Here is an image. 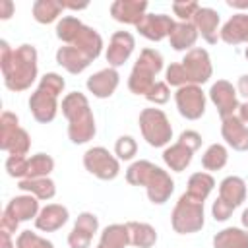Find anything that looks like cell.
<instances>
[{
    "label": "cell",
    "mask_w": 248,
    "mask_h": 248,
    "mask_svg": "<svg viewBox=\"0 0 248 248\" xmlns=\"http://www.w3.org/2000/svg\"><path fill=\"white\" fill-rule=\"evenodd\" d=\"M56 37L64 43L56 50V62L70 74H81L103 50V39L74 16H64L56 23Z\"/></svg>",
    "instance_id": "1"
},
{
    "label": "cell",
    "mask_w": 248,
    "mask_h": 248,
    "mask_svg": "<svg viewBox=\"0 0 248 248\" xmlns=\"http://www.w3.org/2000/svg\"><path fill=\"white\" fill-rule=\"evenodd\" d=\"M0 68L4 85L10 91H25L37 79V50L33 45L12 48L8 41H0Z\"/></svg>",
    "instance_id": "2"
},
{
    "label": "cell",
    "mask_w": 248,
    "mask_h": 248,
    "mask_svg": "<svg viewBox=\"0 0 248 248\" xmlns=\"http://www.w3.org/2000/svg\"><path fill=\"white\" fill-rule=\"evenodd\" d=\"M126 180L132 186H143L151 203H165L174 192V180L167 170L151 161H136L126 170Z\"/></svg>",
    "instance_id": "3"
},
{
    "label": "cell",
    "mask_w": 248,
    "mask_h": 248,
    "mask_svg": "<svg viewBox=\"0 0 248 248\" xmlns=\"http://www.w3.org/2000/svg\"><path fill=\"white\" fill-rule=\"evenodd\" d=\"M62 114L68 120V138L72 143H87L93 140L97 128L95 118L89 107V101L83 93L72 91L62 99Z\"/></svg>",
    "instance_id": "4"
},
{
    "label": "cell",
    "mask_w": 248,
    "mask_h": 248,
    "mask_svg": "<svg viewBox=\"0 0 248 248\" xmlns=\"http://www.w3.org/2000/svg\"><path fill=\"white\" fill-rule=\"evenodd\" d=\"M211 74H213V66L207 50L192 48L186 52V56L180 62L170 64L167 68V83L174 85L176 89L184 85H202L209 81Z\"/></svg>",
    "instance_id": "5"
},
{
    "label": "cell",
    "mask_w": 248,
    "mask_h": 248,
    "mask_svg": "<svg viewBox=\"0 0 248 248\" xmlns=\"http://www.w3.org/2000/svg\"><path fill=\"white\" fill-rule=\"evenodd\" d=\"M64 87H66L64 78L54 72H48L41 78L37 89L29 97V108L37 122L48 124L54 120L58 110V95L64 91Z\"/></svg>",
    "instance_id": "6"
},
{
    "label": "cell",
    "mask_w": 248,
    "mask_h": 248,
    "mask_svg": "<svg viewBox=\"0 0 248 248\" xmlns=\"http://www.w3.org/2000/svg\"><path fill=\"white\" fill-rule=\"evenodd\" d=\"M163 70V56L155 48H143L140 52V58L136 60L130 78H128V89L134 95H147L149 89L157 83L155 76Z\"/></svg>",
    "instance_id": "7"
},
{
    "label": "cell",
    "mask_w": 248,
    "mask_h": 248,
    "mask_svg": "<svg viewBox=\"0 0 248 248\" xmlns=\"http://www.w3.org/2000/svg\"><path fill=\"white\" fill-rule=\"evenodd\" d=\"M246 198V182L240 176H227L219 184V196L211 205L215 221H227Z\"/></svg>",
    "instance_id": "8"
},
{
    "label": "cell",
    "mask_w": 248,
    "mask_h": 248,
    "mask_svg": "<svg viewBox=\"0 0 248 248\" xmlns=\"http://www.w3.org/2000/svg\"><path fill=\"white\" fill-rule=\"evenodd\" d=\"M31 147V138L27 130L19 126V120L14 112L4 110L0 116V149L16 157H25Z\"/></svg>",
    "instance_id": "9"
},
{
    "label": "cell",
    "mask_w": 248,
    "mask_h": 248,
    "mask_svg": "<svg viewBox=\"0 0 248 248\" xmlns=\"http://www.w3.org/2000/svg\"><path fill=\"white\" fill-rule=\"evenodd\" d=\"M140 130L151 147H165L172 140V126L161 108H143L140 112Z\"/></svg>",
    "instance_id": "10"
},
{
    "label": "cell",
    "mask_w": 248,
    "mask_h": 248,
    "mask_svg": "<svg viewBox=\"0 0 248 248\" xmlns=\"http://www.w3.org/2000/svg\"><path fill=\"white\" fill-rule=\"evenodd\" d=\"M200 147H202V136L196 130H184L178 136V141L163 151V161L170 170L182 172L192 163V157Z\"/></svg>",
    "instance_id": "11"
},
{
    "label": "cell",
    "mask_w": 248,
    "mask_h": 248,
    "mask_svg": "<svg viewBox=\"0 0 248 248\" xmlns=\"http://www.w3.org/2000/svg\"><path fill=\"white\" fill-rule=\"evenodd\" d=\"M54 169V159L46 153H37L31 157H16L8 155L6 170L12 178H43L48 176Z\"/></svg>",
    "instance_id": "12"
},
{
    "label": "cell",
    "mask_w": 248,
    "mask_h": 248,
    "mask_svg": "<svg viewBox=\"0 0 248 248\" xmlns=\"http://www.w3.org/2000/svg\"><path fill=\"white\" fill-rule=\"evenodd\" d=\"M39 200L31 194H23V196H16L8 202V205L4 207L2 219H0V231L12 234L17 231L21 221H31L39 215Z\"/></svg>",
    "instance_id": "13"
},
{
    "label": "cell",
    "mask_w": 248,
    "mask_h": 248,
    "mask_svg": "<svg viewBox=\"0 0 248 248\" xmlns=\"http://www.w3.org/2000/svg\"><path fill=\"white\" fill-rule=\"evenodd\" d=\"M170 225L178 234H192L202 231L203 227V203L192 202L184 194L176 202L170 213Z\"/></svg>",
    "instance_id": "14"
},
{
    "label": "cell",
    "mask_w": 248,
    "mask_h": 248,
    "mask_svg": "<svg viewBox=\"0 0 248 248\" xmlns=\"http://www.w3.org/2000/svg\"><path fill=\"white\" fill-rule=\"evenodd\" d=\"M83 167L85 170H89L93 176L101 178V180H114L120 172V163L118 159L108 153V149L105 147H91L83 153Z\"/></svg>",
    "instance_id": "15"
},
{
    "label": "cell",
    "mask_w": 248,
    "mask_h": 248,
    "mask_svg": "<svg viewBox=\"0 0 248 248\" xmlns=\"http://www.w3.org/2000/svg\"><path fill=\"white\" fill-rule=\"evenodd\" d=\"M176 108L186 120H198L205 112V93L200 85H184L174 93Z\"/></svg>",
    "instance_id": "16"
},
{
    "label": "cell",
    "mask_w": 248,
    "mask_h": 248,
    "mask_svg": "<svg viewBox=\"0 0 248 248\" xmlns=\"http://www.w3.org/2000/svg\"><path fill=\"white\" fill-rule=\"evenodd\" d=\"M209 99L217 107V112H219L221 120L227 118V116H232L238 110V93H236V87H232V83L227 81V79H217L211 85Z\"/></svg>",
    "instance_id": "17"
},
{
    "label": "cell",
    "mask_w": 248,
    "mask_h": 248,
    "mask_svg": "<svg viewBox=\"0 0 248 248\" xmlns=\"http://www.w3.org/2000/svg\"><path fill=\"white\" fill-rule=\"evenodd\" d=\"M97 229H99V219L93 213H89V211L79 213L74 223V229L68 234L70 248H89Z\"/></svg>",
    "instance_id": "18"
},
{
    "label": "cell",
    "mask_w": 248,
    "mask_h": 248,
    "mask_svg": "<svg viewBox=\"0 0 248 248\" xmlns=\"http://www.w3.org/2000/svg\"><path fill=\"white\" fill-rule=\"evenodd\" d=\"M174 27V21L167 14H145L141 21L136 25L140 35H143L149 41H163L165 37L170 35Z\"/></svg>",
    "instance_id": "19"
},
{
    "label": "cell",
    "mask_w": 248,
    "mask_h": 248,
    "mask_svg": "<svg viewBox=\"0 0 248 248\" xmlns=\"http://www.w3.org/2000/svg\"><path fill=\"white\" fill-rule=\"evenodd\" d=\"M136 46V39L130 31H116L112 33L110 41H108V48H107V62L110 68H118L122 66L130 54L134 52Z\"/></svg>",
    "instance_id": "20"
},
{
    "label": "cell",
    "mask_w": 248,
    "mask_h": 248,
    "mask_svg": "<svg viewBox=\"0 0 248 248\" xmlns=\"http://www.w3.org/2000/svg\"><path fill=\"white\" fill-rule=\"evenodd\" d=\"M221 136L234 151H248V126L238 118V114L223 118Z\"/></svg>",
    "instance_id": "21"
},
{
    "label": "cell",
    "mask_w": 248,
    "mask_h": 248,
    "mask_svg": "<svg viewBox=\"0 0 248 248\" xmlns=\"http://www.w3.org/2000/svg\"><path fill=\"white\" fill-rule=\"evenodd\" d=\"M147 2L143 0H116L110 4V16L126 25H138L145 16Z\"/></svg>",
    "instance_id": "22"
},
{
    "label": "cell",
    "mask_w": 248,
    "mask_h": 248,
    "mask_svg": "<svg viewBox=\"0 0 248 248\" xmlns=\"http://www.w3.org/2000/svg\"><path fill=\"white\" fill-rule=\"evenodd\" d=\"M118 81H120V76H118L116 68H110L108 66V68H103L97 74H93V76L87 78V89L97 99H107V97H110L116 91Z\"/></svg>",
    "instance_id": "23"
},
{
    "label": "cell",
    "mask_w": 248,
    "mask_h": 248,
    "mask_svg": "<svg viewBox=\"0 0 248 248\" xmlns=\"http://www.w3.org/2000/svg\"><path fill=\"white\" fill-rule=\"evenodd\" d=\"M68 217H70V213H68V209L64 205L48 203L35 217V227L39 231H43V232H54V231L62 229L68 223Z\"/></svg>",
    "instance_id": "24"
},
{
    "label": "cell",
    "mask_w": 248,
    "mask_h": 248,
    "mask_svg": "<svg viewBox=\"0 0 248 248\" xmlns=\"http://www.w3.org/2000/svg\"><path fill=\"white\" fill-rule=\"evenodd\" d=\"M192 23L196 25L198 33L202 35V39L209 45H215L219 39V14L213 8H202L196 12Z\"/></svg>",
    "instance_id": "25"
},
{
    "label": "cell",
    "mask_w": 248,
    "mask_h": 248,
    "mask_svg": "<svg viewBox=\"0 0 248 248\" xmlns=\"http://www.w3.org/2000/svg\"><path fill=\"white\" fill-rule=\"evenodd\" d=\"M219 39L227 45L248 43V14H234L219 31Z\"/></svg>",
    "instance_id": "26"
},
{
    "label": "cell",
    "mask_w": 248,
    "mask_h": 248,
    "mask_svg": "<svg viewBox=\"0 0 248 248\" xmlns=\"http://www.w3.org/2000/svg\"><path fill=\"white\" fill-rule=\"evenodd\" d=\"M198 37H200V33L192 21H178V23L174 21V27L169 35V41H170V46L174 50H192Z\"/></svg>",
    "instance_id": "27"
},
{
    "label": "cell",
    "mask_w": 248,
    "mask_h": 248,
    "mask_svg": "<svg viewBox=\"0 0 248 248\" xmlns=\"http://www.w3.org/2000/svg\"><path fill=\"white\" fill-rule=\"evenodd\" d=\"M213 188H215V178L209 172H194L188 180V188H186L184 196L190 198L192 202L203 203Z\"/></svg>",
    "instance_id": "28"
},
{
    "label": "cell",
    "mask_w": 248,
    "mask_h": 248,
    "mask_svg": "<svg viewBox=\"0 0 248 248\" xmlns=\"http://www.w3.org/2000/svg\"><path fill=\"white\" fill-rule=\"evenodd\" d=\"M17 188L21 192H27L35 196L37 200H52L56 194V186L48 176L43 178H23L17 182Z\"/></svg>",
    "instance_id": "29"
},
{
    "label": "cell",
    "mask_w": 248,
    "mask_h": 248,
    "mask_svg": "<svg viewBox=\"0 0 248 248\" xmlns=\"http://www.w3.org/2000/svg\"><path fill=\"white\" fill-rule=\"evenodd\" d=\"M213 248H248V231L227 227L213 236Z\"/></svg>",
    "instance_id": "30"
},
{
    "label": "cell",
    "mask_w": 248,
    "mask_h": 248,
    "mask_svg": "<svg viewBox=\"0 0 248 248\" xmlns=\"http://www.w3.org/2000/svg\"><path fill=\"white\" fill-rule=\"evenodd\" d=\"M128 234H130V244L138 248H151L157 242V231L149 223H138L130 221L126 223Z\"/></svg>",
    "instance_id": "31"
},
{
    "label": "cell",
    "mask_w": 248,
    "mask_h": 248,
    "mask_svg": "<svg viewBox=\"0 0 248 248\" xmlns=\"http://www.w3.org/2000/svg\"><path fill=\"white\" fill-rule=\"evenodd\" d=\"M128 244H130L128 227L114 223V225H108L103 229L97 248H126Z\"/></svg>",
    "instance_id": "32"
},
{
    "label": "cell",
    "mask_w": 248,
    "mask_h": 248,
    "mask_svg": "<svg viewBox=\"0 0 248 248\" xmlns=\"http://www.w3.org/2000/svg\"><path fill=\"white\" fill-rule=\"evenodd\" d=\"M64 6L58 0H37L33 4V17L39 23H52L60 17Z\"/></svg>",
    "instance_id": "33"
},
{
    "label": "cell",
    "mask_w": 248,
    "mask_h": 248,
    "mask_svg": "<svg viewBox=\"0 0 248 248\" xmlns=\"http://www.w3.org/2000/svg\"><path fill=\"white\" fill-rule=\"evenodd\" d=\"M227 159H229L227 147L221 143H211L202 155V165L205 170H219L227 165Z\"/></svg>",
    "instance_id": "34"
},
{
    "label": "cell",
    "mask_w": 248,
    "mask_h": 248,
    "mask_svg": "<svg viewBox=\"0 0 248 248\" xmlns=\"http://www.w3.org/2000/svg\"><path fill=\"white\" fill-rule=\"evenodd\" d=\"M16 248H54L50 240L39 236L37 232L31 231H21L17 240H16Z\"/></svg>",
    "instance_id": "35"
},
{
    "label": "cell",
    "mask_w": 248,
    "mask_h": 248,
    "mask_svg": "<svg viewBox=\"0 0 248 248\" xmlns=\"http://www.w3.org/2000/svg\"><path fill=\"white\" fill-rule=\"evenodd\" d=\"M114 153L118 155V159L122 161H130L136 153H138V143L132 136H120L114 143Z\"/></svg>",
    "instance_id": "36"
},
{
    "label": "cell",
    "mask_w": 248,
    "mask_h": 248,
    "mask_svg": "<svg viewBox=\"0 0 248 248\" xmlns=\"http://www.w3.org/2000/svg\"><path fill=\"white\" fill-rule=\"evenodd\" d=\"M169 97H170V89H169V83L167 81H157L149 89V93L145 95V99L149 103H155V105H165L169 101Z\"/></svg>",
    "instance_id": "37"
},
{
    "label": "cell",
    "mask_w": 248,
    "mask_h": 248,
    "mask_svg": "<svg viewBox=\"0 0 248 248\" xmlns=\"http://www.w3.org/2000/svg\"><path fill=\"white\" fill-rule=\"evenodd\" d=\"M198 10H200L198 2H172V12L174 16L180 17V21H192Z\"/></svg>",
    "instance_id": "38"
},
{
    "label": "cell",
    "mask_w": 248,
    "mask_h": 248,
    "mask_svg": "<svg viewBox=\"0 0 248 248\" xmlns=\"http://www.w3.org/2000/svg\"><path fill=\"white\" fill-rule=\"evenodd\" d=\"M14 14V2L12 0H2L0 2V19H10Z\"/></svg>",
    "instance_id": "39"
},
{
    "label": "cell",
    "mask_w": 248,
    "mask_h": 248,
    "mask_svg": "<svg viewBox=\"0 0 248 248\" xmlns=\"http://www.w3.org/2000/svg\"><path fill=\"white\" fill-rule=\"evenodd\" d=\"M236 93H238V95H242V97L248 101V74H244V76H240V78H238Z\"/></svg>",
    "instance_id": "40"
},
{
    "label": "cell",
    "mask_w": 248,
    "mask_h": 248,
    "mask_svg": "<svg viewBox=\"0 0 248 248\" xmlns=\"http://www.w3.org/2000/svg\"><path fill=\"white\" fill-rule=\"evenodd\" d=\"M12 234H8V232H4V231H0V248H16V244L12 242V238H10Z\"/></svg>",
    "instance_id": "41"
},
{
    "label": "cell",
    "mask_w": 248,
    "mask_h": 248,
    "mask_svg": "<svg viewBox=\"0 0 248 248\" xmlns=\"http://www.w3.org/2000/svg\"><path fill=\"white\" fill-rule=\"evenodd\" d=\"M238 118H240L244 124H248V101L242 103V105H238Z\"/></svg>",
    "instance_id": "42"
},
{
    "label": "cell",
    "mask_w": 248,
    "mask_h": 248,
    "mask_svg": "<svg viewBox=\"0 0 248 248\" xmlns=\"http://www.w3.org/2000/svg\"><path fill=\"white\" fill-rule=\"evenodd\" d=\"M62 6H64V10L68 8V10H85L87 8V4H76V2H62Z\"/></svg>",
    "instance_id": "43"
},
{
    "label": "cell",
    "mask_w": 248,
    "mask_h": 248,
    "mask_svg": "<svg viewBox=\"0 0 248 248\" xmlns=\"http://www.w3.org/2000/svg\"><path fill=\"white\" fill-rule=\"evenodd\" d=\"M227 6H231V8H246L248 10V2H232V0H229Z\"/></svg>",
    "instance_id": "44"
},
{
    "label": "cell",
    "mask_w": 248,
    "mask_h": 248,
    "mask_svg": "<svg viewBox=\"0 0 248 248\" xmlns=\"http://www.w3.org/2000/svg\"><path fill=\"white\" fill-rule=\"evenodd\" d=\"M240 221H242V227L248 231V207L242 211V217H240Z\"/></svg>",
    "instance_id": "45"
},
{
    "label": "cell",
    "mask_w": 248,
    "mask_h": 248,
    "mask_svg": "<svg viewBox=\"0 0 248 248\" xmlns=\"http://www.w3.org/2000/svg\"><path fill=\"white\" fill-rule=\"evenodd\" d=\"M244 54H246V58H248V46H246V52H244Z\"/></svg>",
    "instance_id": "46"
}]
</instances>
